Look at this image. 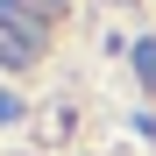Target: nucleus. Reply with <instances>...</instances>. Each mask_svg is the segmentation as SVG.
Listing matches in <instances>:
<instances>
[{"mask_svg": "<svg viewBox=\"0 0 156 156\" xmlns=\"http://www.w3.org/2000/svg\"><path fill=\"white\" fill-rule=\"evenodd\" d=\"M135 71H142L149 85H156V43H142V50H135Z\"/></svg>", "mask_w": 156, "mask_h": 156, "instance_id": "1", "label": "nucleus"}]
</instances>
